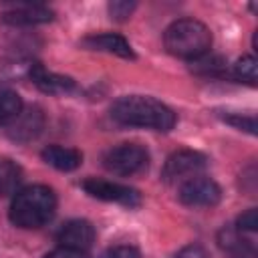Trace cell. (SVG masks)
<instances>
[{
  "mask_svg": "<svg viewBox=\"0 0 258 258\" xmlns=\"http://www.w3.org/2000/svg\"><path fill=\"white\" fill-rule=\"evenodd\" d=\"M56 210V196L46 185H28L12 198L10 222L24 230H36L50 222Z\"/></svg>",
  "mask_w": 258,
  "mask_h": 258,
  "instance_id": "2",
  "label": "cell"
},
{
  "mask_svg": "<svg viewBox=\"0 0 258 258\" xmlns=\"http://www.w3.org/2000/svg\"><path fill=\"white\" fill-rule=\"evenodd\" d=\"M56 240L60 248L87 252L95 242V228L87 220H71L60 226V230L56 232Z\"/></svg>",
  "mask_w": 258,
  "mask_h": 258,
  "instance_id": "8",
  "label": "cell"
},
{
  "mask_svg": "<svg viewBox=\"0 0 258 258\" xmlns=\"http://www.w3.org/2000/svg\"><path fill=\"white\" fill-rule=\"evenodd\" d=\"M40 155L48 165H52L54 169H60V171H73L83 161L81 151H77L73 147H62V145H48L42 149Z\"/></svg>",
  "mask_w": 258,
  "mask_h": 258,
  "instance_id": "12",
  "label": "cell"
},
{
  "mask_svg": "<svg viewBox=\"0 0 258 258\" xmlns=\"http://www.w3.org/2000/svg\"><path fill=\"white\" fill-rule=\"evenodd\" d=\"M83 44L87 48H93V50H103V52H111V54H117V56H123V58H133V50H131V44L119 36V34H113V32H103V34H93V36H87L83 40Z\"/></svg>",
  "mask_w": 258,
  "mask_h": 258,
  "instance_id": "10",
  "label": "cell"
},
{
  "mask_svg": "<svg viewBox=\"0 0 258 258\" xmlns=\"http://www.w3.org/2000/svg\"><path fill=\"white\" fill-rule=\"evenodd\" d=\"M256 228H258V212H256L254 208H250V210H246V212L238 218L236 230H238V232H256Z\"/></svg>",
  "mask_w": 258,
  "mask_h": 258,
  "instance_id": "18",
  "label": "cell"
},
{
  "mask_svg": "<svg viewBox=\"0 0 258 258\" xmlns=\"http://www.w3.org/2000/svg\"><path fill=\"white\" fill-rule=\"evenodd\" d=\"M2 20L6 24H14V26H30V24H42V22L52 20V12L46 6L26 4V6H18L14 10L4 12Z\"/></svg>",
  "mask_w": 258,
  "mask_h": 258,
  "instance_id": "11",
  "label": "cell"
},
{
  "mask_svg": "<svg viewBox=\"0 0 258 258\" xmlns=\"http://www.w3.org/2000/svg\"><path fill=\"white\" fill-rule=\"evenodd\" d=\"M220 69H222V60L218 56H208V52L191 60V71L196 73H216Z\"/></svg>",
  "mask_w": 258,
  "mask_h": 258,
  "instance_id": "17",
  "label": "cell"
},
{
  "mask_svg": "<svg viewBox=\"0 0 258 258\" xmlns=\"http://www.w3.org/2000/svg\"><path fill=\"white\" fill-rule=\"evenodd\" d=\"M133 8H135L133 2H121V0H117V2H111L109 4V14L115 20H125V18L131 16Z\"/></svg>",
  "mask_w": 258,
  "mask_h": 258,
  "instance_id": "19",
  "label": "cell"
},
{
  "mask_svg": "<svg viewBox=\"0 0 258 258\" xmlns=\"http://www.w3.org/2000/svg\"><path fill=\"white\" fill-rule=\"evenodd\" d=\"M40 123H42V117L38 111H30L24 119H14V127L10 131V135L14 139H20V141H26V139H32L38 129H40Z\"/></svg>",
  "mask_w": 258,
  "mask_h": 258,
  "instance_id": "14",
  "label": "cell"
},
{
  "mask_svg": "<svg viewBox=\"0 0 258 258\" xmlns=\"http://www.w3.org/2000/svg\"><path fill=\"white\" fill-rule=\"evenodd\" d=\"M83 189L97 198V200H105V202H117L123 206H139L141 196L137 189L115 183V181H107V179H97V177H89L83 181Z\"/></svg>",
  "mask_w": 258,
  "mask_h": 258,
  "instance_id": "7",
  "label": "cell"
},
{
  "mask_svg": "<svg viewBox=\"0 0 258 258\" xmlns=\"http://www.w3.org/2000/svg\"><path fill=\"white\" fill-rule=\"evenodd\" d=\"M163 44L167 52L179 58L194 60L202 54H206L212 46V32L210 28L194 18H181L171 22L165 28Z\"/></svg>",
  "mask_w": 258,
  "mask_h": 258,
  "instance_id": "3",
  "label": "cell"
},
{
  "mask_svg": "<svg viewBox=\"0 0 258 258\" xmlns=\"http://www.w3.org/2000/svg\"><path fill=\"white\" fill-rule=\"evenodd\" d=\"M44 258H89L85 252L79 250H71V248H56L52 252H48Z\"/></svg>",
  "mask_w": 258,
  "mask_h": 258,
  "instance_id": "22",
  "label": "cell"
},
{
  "mask_svg": "<svg viewBox=\"0 0 258 258\" xmlns=\"http://www.w3.org/2000/svg\"><path fill=\"white\" fill-rule=\"evenodd\" d=\"M179 202L191 208H208V206H216L222 198V189L220 185L210 179V177H189L181 183L179 187Z\"/></svg>",
  "mask_w": 258,
  "mask_h": 258,
  "instance_id": "6",
  "label": "cell"
},
{
  "mask_svg": "<svg viewBox=\"0 0 258 258\" xmlns=\"http://www.w3.org/2000/svg\"><path fill=\"white\" fill-rule=\"evenodd\" d=\"M103 258H139V252H137V248H133V246L121 244V246L109 248V250L103 254Z\"/></svg>",
  "mask_w": 258,
  "mask_h": 258,
  "instance_id": "20",
  "label": "cell"
},
{
  "mask_svg": "<svg viewBox=\"0 0 258 258\" xmlns=\"http://www.w3.org/2000/svg\"><path fill=\"white\" fill-rule=\"evenodd\" d=\"M22 113V99L14 91H0V125L14 121Z\"/></svg>",
  "mask_w": 258,
  "mask_h": 258,
  "instance_id": "15",
  "label": "cell"
},
{
  "mask_svg": "<svg viewBox=\"0 0 258 258\" xmlns=\"http://www.w3.org/2000/svg\"><path fill=\"white\" fill-rule=\"evenodd\" d=\"M111 117L119 125L169 131L175 125V113L153 97L129 95L121 97L111 107Z\"/></svg>",
  "mask_w": 258,
  "mask_h": 258,
  "instance_id": "1",
  "label": "cell"
},
{
  "mask_svg": "<svg viewBox=\"0 0 258 258\" xmlns=\"http://www.w3.org/2000/svg\"><path fill=\"white\" fill-rule=\"evenodd\" d=\"M226 121L232 123V125H236V127H240V129H246L248 133H254L256 131V125H254V119L252 117H248V119H244V117H226Z\"/></svg>",
  "mask_w": 258,
  "mask_h": 258,
  "instance_id": "23",
  "label": "cell"
},
{
  "mask_svg": "<svg viewBox=\"0 0 258 258\" xmlns=\"http://www.w3.org/2000/svg\"><path fill=\"white\" fill-rule=\"evenodd\" d=\"M30 79L42 93H48V95H64L75 89V81L71 77L50 73L42 64H34L30 69Z\"/></svg>",
  "mask_w": 258,
  "mask_h": 258,
  "instance_id": "9",
  "label": "cell"
},
{
  "mask_svg": "<svg viewBox=\"0 0 258 258\" xmlns=\"http://www.w3.org/2000/svg\"><path fill=\"white\" fill-rule=\"evenodd\" d=\"M22 179V169L12 159H0V196H10L16 191Z\"/></svg>",
  "mask_w": 258,
  "mask_h": 258,
  "instance_id": "13",
  "label": "cell"
},
{
  "mask_svg": "<svg viewBox=\"0 0 258 258\" xmlns=\"http://www.w3.org/2000/svg\"><path fill=\"white\" fill-rule=\"evenodd\" d=\"M234 77L238 81H244L248 85H256L258 79V64L254 56H242L236 64H234Z\"/></svg>",
  "mask_w": 258,
  "mask_h": 258,
  "instance_id": "16",
  "label": "cell"
},
{
  "mask_svg": "<svg viewBox=\"0 0 258 258\" xmlns=\"http://www.w3.org/2000/svg\"><path fill=\"white\" fill-rule=\"evenodd\" d=\"M206 165H208V159L204 153L191 151V149H181L167 157V161L161 169V177L167 183H173L177 179H189V177H196Z\"/></svg>",
  "mask_w": 258,
  "mask_h": 258,
  "instance_id": "5",
  "label": "cell"
},
{
  "mask_svg": "<svg viewBox=\"0 0 258 258\" xmlns=\"http://www.w3.org/2000/svg\"><path fill=\"white\" fill-rule=\"evenodd\" d=\"M149 155L145 147L137 143H121L109 149L103 157V165L115 175H133L147 167Z\"/></svg>",
  "mask_w": 258,
  "mask_h": 258,
  "instance_id": "4",
  "label": "cell"
},
{
  "mask_svg": "<svg viewBox=\"0 0 258 258\" xmlns=\"http://www.w3.org/2000/svg\"><path fill=\"white\" fill-rule=\"evenodd\" d=\"M175 258H208V252L200 244H187L175 254Z\"/></svg>",
  "mask_w": 258,
  "mask_h": 258,
  "instance_id": "21",
  "label": "cell"
}]
</instances>
